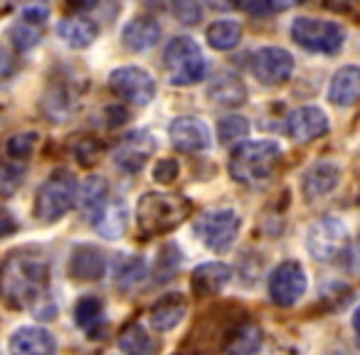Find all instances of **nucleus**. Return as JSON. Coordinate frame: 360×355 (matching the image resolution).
Listing matches in <instances>:
<instances>
[{
    "label": "nucleus",
    "instance_id": "obj_44",
    "mask_svg": "<svg viewBox=\"0 0 360 355\" xmlns=\"http://www.w3.org/2000/svg\"><path fill=\"white\" fill-rule=\"evenodd\" d=\"M67 6L72 8V11H77V13H84V11H91V8L99 3V0H65Z\"/></svg>",
    "mask_w": 360,
    "mask_h": 355
},
{
    "label": "nucleus",
    "instance_id": "obj_33",
    "mask_svg": "<svg viewBox=\"0 0 360 355\" xmlns=\"http://www.w3.org/2000/svg\"><path fill=\"white\" fill-rule=\"evenodd\" d=\"M37 138L40 136L35 134V131H25V134H15L11 141H8V146H6V150H8V155L11 158H30L32 155V150H35V146H37Z\"/></svg>",
    "mask_w": 360,
    "mask_h": 355
},
{
    "label": "nucleus",
    "instance_id": "obj_25",
    "mask_svg": "<svg viewBox=\"0 0 360 355\" xmlns=\"http://www.w3.org/2000/svg\"><path fill=\"white\" fill-rule=\"evenodd\" d=\"M264 345V333L257 323H242L227 338V355H257Z\"/></svg>",
    "mask_w": 360,
    "mask_h": 355
},
{
    "label": "nucleus",
    "instance_id": "obj_7",
    "mask_svg": "<svg viewBox=\"0 0 360 355\" xmlns=\"http://www.w3.org/2000/svg\"><path fill=\"white\" fill-rule=\"evenodd\" d=\"M291 40L306 52L316 55H335L345 45V30L338 22L319 20V18H296L291 22Z\"/></svg>",
    "mask_w": 360,
    "mask_h": 355
},
{
    "label": "nucleus",
    "instance_id": "obj_35",
    "mask_svg": "<svg viewBox=\"0 0 360 355\" xmlns=\"http://www.w3.org/2000/svg\"><path fill=\"white\" fill-rule=\"evenodd\" d=\"M178 175H180V165L175 158H163L153 165V181L160 183V186H170V183H175Z\"/></svg>",
    "mask_w": 360,
    "mask_h": 355
},
{
    "label": "nucleus",
    "instance_id": "obj_18",
    "mask_svg": "<svg viewBox=\"0 0 360 355\" xmlns=\"http://www.w3.org/2000/svg\"><path fill=\"white\" fill-rule=\"evenodd\" d=\"M106 271V257L94 245H77L70 257V276L77 281H99Z\"/></svg>",
    "mask_w": 360,
    "mask_h": 355
},
{
    "label": "nucleus",
    "instance_id": "obj_23",
    "mask_svg": "<svg viewBox=\"0 0 360 355\" xmlns=\"http://www.w3.org/2000/svg\"><path fill=\"white\" fill-rule=\"evenodd\" d=\"M207 96H210L215 104L227 106V109H235L247 101V86L232 72H220L215 79L207 84Z\"/></svg>",
    "mask_w": 360,
    "mask_h": 355
},
{
    "label": "nucleus",
    "instance_id": "obj_24",
    "mask_svg": "<svg viewBox=\"0 0 360 355\" xmlns=\"http://www.w3.org/2000/svg\"><path fill=\"white\" fill-rule=\"evenodd\" d=\"M57 35L72 50H84L99 37V25L89 18H65L57 22Z\"/></svg>",
    "mask_w": 360,
    "mask_h": 355
},
{
    "label": "nucleus",
    "instance_id": "obj_36",
    "mask_svg": "<svg viewBox=\"0 0 360 355\" xmlns=\"http://www.w3.org/2000/svg\"><path fill=\"white\" fill-rule=\"evenodd\" d=\"M22 170L15 165H0V195H11L20 188Z\"/></svg>",
    "mask_w": 360,
    "mask_h": 355
},
{
    "label": "nucleus",
    "instance_id": "obj_26",
    "mask_svg": "<svg viewBox=\"0 0 360 355\" xmlns=\"http://www.w3.org/2000/svg\"><path fill=\"white\" fill-rule=\"evenodd\" d=\"M119 348H121V353H126V355H155L158 353L155 338L141 323H131L121 330Z\"/></svg>",
    "mask_w": 360,
    "mask_h": 355
},
{
    "label": "nucleus",
    "instance_id": "obj_12",
    "mask_svg": "<svg viewBox=\"0 0 360 355\" xmlns=\"http://www.w3.org/2000/svg\"><path fill=\"white\" fill-rule=\"evenodd\" d=\"M168 136L173 146L183 153H202L212 146L210 129L205 121L195 119V116H178L170 121Z\"/></svg>",
    "mask_w": 360,
    "mask_h": 355
},
{
    "label": "nucleus",
    "instance_id": "obj_27",
    "mask_svg": "<svg viewBox=\"0 0 360 355\" xmlns=\"http://www.w3.org/2000/svg\"><path fill=\"white\" fill-rule=\"evenodd\" d=\"M242 25L237 20H217L207 27V45L217 52H230L240 45Z\"/></svg>",
    "mask_w": 360,
    "mask_h": 355
},
{
    "label": "nucleus",
    "instance_id": "obj_30",
    "mask_svg": "<svg viewBox=\"0 0 360 355\" xmlns=\"http://www.w3.org/2000/svg\"><path fill=\"white\" fill-rule=\"evenodd\" d=\"M101 316H104V304L96 296H82L75 306V321L79 328L94 330L101 323Z\"/></svg>",
    "mask_w": 360,
    "mask_h": 355
},
{
    "label": "nucleus",
    "instance_id": "obj_22",
    "mask_svg": "<svg viewBox=\"0 0 360 355\" xmlns=\"http://www.w3.org/2000/svg\"><path fill=\"white\" fill-rule=\"evenodd\" d=\"M360 99V67L345 65L333 75L328 86V101L333 106H353Z\"/></svg>",
    "mask_w": 360,
    "mask_h": 355
},
{
    "label": "nucleus",
    "instance_id": "obj_15",
    "mask_svg": "<svg viewBox=\"0 0 360 355\" xmlns=\"http://www.w3.org/2000/svg\"><path fill=\"white\" fill-rule=\"evenodd\" d=\"M340 183V168L330 160H319L301 175V193L306 200H319L326 198L338 188Z\"/></svg>",
    "mask_w": 360,
    "mask_h": 355
},
{
    "label": "nucleus",
    "instance_id": "obj_9",
    "mask_svg": "<svg viewBox=\"0 0 360 355\" xmlns=\"http://www.w3.org/2000/svg\"><path fill=\"white\" fill-rule=\"evenodd\" d=\"M266 289H269V299L274 301L276 306L289 309V306L299 304L301 296L306 294V289H309V276H306V269L299 262H294V259L281 262L269 274Z\"/></svg>",
    "mask_w": 360,
    "mask_h": 355
},
{
    "label": "nucleus",
    "instance_id": "obj_4",
    "mask_svg": "<svg viewBox=\"0 0 360 355\" xmlns=\"http://www.w3.org/2000/svg\"><path fill=\"white\" fill-rule=\"evenodd\" d=\"M165 77L173 86H193L205 77L207 62L193 37L178 35L165 45L163 52Z\"/></svg>",
    "mask_w": 360,
    "mask_h": 355
},
{
    "label": "nucleus",
    "instance_id": "obj_40",
    "mask_svg": "<svg viewBox=\"0 0 360 355\" xmlns=\"http://www.w3.org/2000/svg\"><path fill=\"white\" fill-rule=\"evenodd\" d=\"M250 15H271L274 8H271V0H242V6Z\"/></svg>",
    "mask_w": 360,
    "mask_h": 355
},
{
    "label": "nucleus",
    "instance_id": "obj_47",
    "mask_svg": "<svg viewBox=\"0 0 360 355\" xmlns=\"http://www.w3.org/2000/svg\"><path fill=\"white\" fill-rule=\"evenodd\" d=\"M326 355H350V353H345V350H333V353H326Z\"/></svg>",
    "mask_w": 360,
    "mask_h": 355
},
{
    "label": "nucleus",
    "instance_id": "obj_37",
    "mask_svg": "<svg viewBox=\"0 0 360 355\" xmlns=\"http://www.w3.org/2000/svg\"><path fill=\"white\" fill-rule=\"evenodd\" d=\"M47 15H50V8H47L45 3H40V0H32V3L22 6V11H20V20L30 22V25H37V27L45 25Z\"/></svg>",
    "mask_w": 360,
    "mask_h": 355
},
{
    "label": "nucleus",
    "instance_id": "obj_14",
    "mask_svg": "<svg viewBox=\"0 0 360 355\" xmlns=\"http://www.w3.org/2000/svg\"><path fill=\"white\" fill-rule=\"evenodd\" d=\"M155 150V141L148 131H134L129 134L114 150V163L124 173H139Z\"/></svg>",
    "mask_w": 360,
    "mask_h": 355
},
{
    "label": "nucleus",
    "instance_id": "obj_8",
    "mask_svg": "<svg viewBox=\"0 0 360 355\" xmlns=\"http://www.w3.org/2000/svg\"><path fill=\"white\" fill-rule=\"evenodd\" d=\"M306 247L319 262H335L348 250V227L333 215L316 220L306 232Z\"/></svg>",
    "mask_w": 360,
    "mask_h": 355
},
{
    "label": "nucleus",
    "instance_id": "obj_13",
    "mask_svg": "<svg viewBox=\"0 0 360 355\" xmlns=\"http://www.w3.org/2000/svg\"><path fill=\"white\" fill-rule=\"evenodd\" d=\"M330 131L328 116L319 106H301L286 116V136L294 143H309Z\"/></svg>",
    "mask_w": 360,
    "mask_h": 355
},
{
    "label": "nucleus",
    "instance_id": "obj_43",
    "mask_svg": "<svg viewBox=\"0 0 360 355\" xmlns=\"http://www.w3.org/2000/svg\"><path fill=\"white\" fill-rule=\"evenodd\" d=\"M355 3H358V0H323V6L330 8V11H335V13L350 11V8H353Z\"/></svg>",
    "mask_w": 360,
    "mask_h": 355
},
{
    "label": "nucleus",
    "instance_id": "obj_17",
    "mask_svg": "<svg viewBox=\"0 0 360 355\" xmlns=\"http://www.w3.org/2000/svg\"><path fill=\"white\" fill-rule=\"evenodd\" d=\"M57 340L47 328L22 325L11 335V355H55Z\"/></svg>",
    "mask_w": 360,
    "mask_h": 355
},
{
    "label": "nucleus",
    "instance_id": "obj_29",
    "mask_svg": "<svg viewBox=\"0 0 360 355\" xmlns=\"http://www.w3.org/2000/svg\"><path fill=\"white\" fill-rule=\"evenodd\" d=\"M126 217H129V212H126L124 202H119V200L109 202L106 210H104V215L99 217V222H96L94 227L106 237V240H119L126 230Z\"/></svg>",
    "mask_w": 360,
    "mask_h": 355
},
{
    "label": "nucleus",
    "instance_id": "obj_39",
    "mask_svg": "<svg viewBox=\"0 0 360 355\" xmlns=\"http://www.w3.org/2000/svg\"><path fill=\"white\" fill-rule=\"evenodd\" d=\"M15 72V52L8 50L6 45H0V82Z\"/></svg>",
    "mask_w": 360,
    "mask_h": 355
},
{
    "label": "nucleus",
    "instance_id": "obj_6",
    "mask_svg": "<svg viewBox=\"0 0 360 355\" xmlns=\"http://www.w3.org/2000/svg\"><path fill=\"white\" fill-rule=\"evenodd\" d=\"M242 230V217L232 207H215L205 210L195 220V235L202 245L215 254H225L237 242Z\"/></svg>",
    "mask_w": 360,
    "mask_h": 355
},
{
    "label": "nucleus",
    "instance_id": "obj_32",
    "mask_svg": "<svg viewBox=\"0 0 360 355\" xmlns=\"http://www.w3.org/2000/svg\"><path fill=\"white\" fill-rule=\"evenodd\" d=\"M250 134V121L245 116H225V119L217 124V136H220V143H232V141H240Z\"/></svg>",
    "mask_w": 360,
    "mask_h": 355
},
{
    "label": "nucleus",
    "instance_id": "obj_45",
    "mask_svg": "<svg viewBox=\"0 0 360 355\" xmlns=\"http://www.w3.org/2000/svg\"><path fill=\"white\" fill-rule=\"evenodd\" d=\"M301 3H306V0H271V8H274V13H281V11H289V8L301 6Z\"/></svg>",
    "mask_w": 360,
    "mask_h": 355
},
{
    "label": "nucleus",
    "instance_id": "obj_20",
    "mask_svg": "<svg viewBox=\"0 0 360 355\" xmlns=\"http://www.w3.org/2000/svg\"><path fill=\"white\" fill-rule=\"evenodd\" d=\"M232 279V269L225 262H205L195 266L191 276V286L195 296H217Z\"/></svg>",
    "mask_w": 360,
    "mask_h": 355
},
{
    "label": "nucleus",
    "instance_id": "obj_19",
    "mask_svg": "<svg viewBox=\"0 0 360 355\" xmlns=\"http://www.w3.org/2000/svg\"><path fill=\"white\" fill-rule=\"evenodd\" d=\"M160 25L148 15H136L121 30V42L131 52H148L158 45Z\"/></svg>",
    "mask_w": 360,
    "mask_h": 355
},
{
    "label": "nucleus",
    "instance_id": "obj_28",
    "mask_svg": "<svg viewBox=\"0 0 360 355\" xmlns=\"http://www.w3.org/2000/svg\"><path fill=\"white\" fill-rule=\"evenodd\" d=\"M146 262L141 257H121L119 264H116V286L121 291H131L136 286H141L146 281Z\"/></svg>",
    "mask_w": 360,
    "mask_h": 355
},
{
    "label": "nucleus",
    "instance_id": "obj_2",
    "mask_svg": "<svg viewBox=\"0 0 360 355\" xmlns=\"http://www.w3.org/2000/svg\"><path fill=\"white\" fill-rule=\"evenodd\" d=\"M281 160V148L274 141H242L230 155V178L240 186L259 188L271 181Z\"/></svg>",
    "mask_w": 360,
    "mask_h": 355
},
{
    "label": "nucleus",
    "instance_id": "obj_21",
    "mask_svg": "<svg viewBox=\"0 0 360 355\" xmlns=\"http://www.w3.org/2000/svg\"><path fill=\"white\" fill-rule=\"evenodd\" d=\"M77 202H79L84 220L96 225L99 217L104 215L106 205H109V183L101 175H89L84 181V186H82L79 195H77Z\"/></svg>",
    "mask_w": 360,
    "mask_h": 355
},
{
    "label": "nucleus",
    "instance_id": "obj_34",
    "mask_svg": "<svg viewBox=\"0 0 360 355\" xmlns=\"http://www.w3.org/2000/svg\"><path fill=\"white\" fill-rule=\"evenodd\" d=\"M173 15L183 25H198L202 18L200 0H173Z\"/></svg>",
    "mask_w": 360,
    "mask_h": 355
},
{
    "label": "nucleus",
    "instance_id": "obj_10",
    "mask_svg": "<svg viewBox=\"0 0 360 355\" xmlns=\"http://www.w3.org/2000/svg\"><path fill=\"white\" fill-rule=\"evenodd\" d=\"M109 86L119 99L146 106L155 96V79L141 67H119L109 75Z\"/></svg>",
    "mask_w": 360,
    "mask_h": 355
},
{
    "label": "nucleus",
    "instance_id": "obj_16",
    "mask_svg": "<svg viewBox=\"0 0 360 355\" xmlns=\"http://www.w3.org/2000/svg\"><path fill=\"white\" fill-rule=\"evenodd\" d=\"M188 316V299L178 291L160 296L148 311V323L153 325L158 333H168V330L178 328L183 318Z\"/></svg>",
    "mask_w": 360,
    "mask_h": 355
},
{
    "label": "nucleus",
    "instance_id": "obj_38",
    "mask_svg": "<svg viewBox=\"0 0 360 355\" xmlns=\"http://www.w3.org/2000/svg\"><path fill=\"white\" fill-rule=\"evenodd\" d=\"M96 150H99V146H96L91 138H79V141L75 143V155L79 158V163H84V165L94 160Z\"/></svg>",
    "mask_w": 360,
    "mask_h": 355
},
{
    "label": "nucleus",
    "instance_id": "obj_5",
    "mask_svg": "<svg viewBox=\"0 0 360 355\" xmlns=\"http://www.w3.org/2000/svg\"><path fill=\"white\" fill-rule=\"evenodd\" d=\"M79 186L67 168H57L40 186L35 195V217L42 222H57L77 205Z\"/></svg>",
    "mask_w": 360,
    "mask_h": 355
},
{
    "label": "nucleus",
    "instance_id": "obj_1",
    "mask_svg": "<svg viewBox=\"0 0 360 355\" xmlns=\"http://www.w3.org/2000/svg\"><path fill=\"white\" fill-rule=\"evenodd\" d=\"M50 264L35 252H13L0 264V299L11 309H32L37 318H55V306L47 299Z\"/></svg>",
    "mask_w": 360,
    "mask_h": 355
},
{
    "label": "nucleus",
    "instance_id": "obj_46",
    "mask_svg": "<svg viewBox=\"0 0 360 355\" xmlns=\"http://www.w3.org/2000/svg\"><path fill=\"white\" fill-rule=\"evenodd\" d=\"M353 330H355V335H358V343H360V306L353 311Z\"/></svg>",
    "mask_w": 360,
    "mask_h": 355
},
{
    "label": "nucleus",
    "instance_id": "obj_31",
    "mask_svg": "<svg viewBox=\"0 0 360 355\" xmlns=\"http://www.w3.org/2000/svg\"><path fill=\"white\" fill-rule=\"evenodd\" d=\"M40 37H42V27L30 25V22L18 20L15 25L11 27V42H13V47H15L18 52L32 50V47L40 42Z\"/></svg>",
    "mask_w": 360,
    "mask_h": 355
},
{
    "label": "nucleus",
    "instance_id": "obj_41",
    "mask_svg": "<svg viewBox=\"0 0 360 355\" xmlns=\"http://www.w3.org/2000/svg\"><path fill=\"white\" fill-rule=\"evenodd\" d=\"M18 230V222L13 220V215L8 210H3L0 207V237H8V235H13V232Z\"/></svg>",
    "mask_w": 360,
    "mask_h": 355
},
{
    "label": "nucleus",
    "instance_id": "obj_42",
    "mask_svg": "<svg viewBox=\"0 0 360 355\" xmlns=\"http://www.w3.org/2000/svg\"><path fill=\"white\" fill-rule=\"evenodd\" d=\"M207 6L212 11H220V13H230V11H237L242 6V0H205Z\"/></svg>",
    "mask_w": 360,
    "mask_h": 355
},
{
    "label": "nucleus",
    "instance_id": "obj_3",
    "mask_svg": "<svg viewBox=\"0 0 360 355\" xmlns=\"http://www.w3.org/2000/svg\"><path fill=\"white\" fill-rule=\"evenodd\" d=\"M191 210L193 205L188 198L143 193L136 202V225L143 237H160L183 225Z\"/></svg>",
    "mask_w": 360,
    "mask_h": 355
},
{
    "label": "nucleus",
    "instance_id": "obj_11",
    "mask_svg": "<svg viewBox=\"0 0 360 355\" xmlns=\"http://www.w3.org/2000/svg\"><path fill=\"white\" fill-rule=\"evenodd\" d=\"M252 75L264 86H279L294 75V57L284 47H262L252 55Z\"/></svg>",
    "mask_w": 360,
    "mask_h": 355
}]
</instances>
